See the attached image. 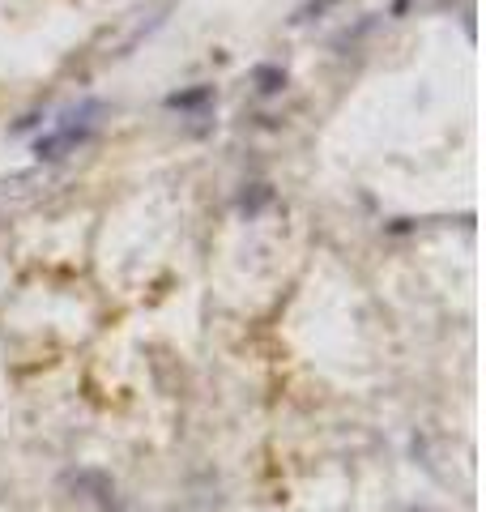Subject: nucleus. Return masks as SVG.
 Returning <instances> with one entry per match:
<instances>
[{"mask_svg":"<svg viewBox=\"0 0 486 512\" xmlns=\"http://www.w3.org/2000/svg\"><path fill=\"white\" fill-rule=\"evenodd\" d=\"M99 103H86L81 111H69L60 124H56V133H47V137H39V158H64L73 146H81V141L90 137V128H94V116H99Z\"/></svg>","mask_w":486,"mask_h":512,"instance_id":"obj_1","label":"nucleus"},{"mask_svg":"<svg viewBox=\"0 0 486 512\" xmlns=\"http://www.w3.org/2000/svg\"><path fill=\"white\" fill-rule=\"evenodd\" d=\"M252 82H256V90H261V94H278V90L286 86V73H282V69H269V64H261V69L252 73Z\"/></svg>","mask_w":486,"mask_h":512,"instance_id":"obj_2","label":"nucleus"},{"mask_svg":"<svg viewBox=\"0 0 486 512\" xmlns=\"http://www.w3.org/2000/svg\"><path fill=\"white\" fill-rule=\"evenodd\" d=\"M214 99V90H192V94H175V99H167L171 107H197V103H209Z\"/></svg>","mask_w":486,"mask_h":512,"instance_id":"obj_3","label":"nucleus"}]
</instances>
